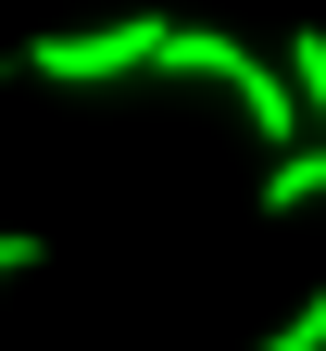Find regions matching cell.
Instances as JSON below:
<instances>
[{
	"instance_id": "obj_7",
	"label": "cell",
	"mask_w": 326,
	"mask_h": 351,
	"mask_svg": "<svg viewBox=\"0 0 326 351\" xmlns=\"http://www.w3.org/2000/svg\"><path fill=\"white\" fill-rule=\"evenodd\" d=\"M0 75H25V51H0Z\"/></svg>"
},
{
	"instance_id": "obj_6",
	"label": "cell",
	"mask_w": 326,
	"mask_h": 351,
	"mask_svg": "<svg viewBox=\"0 0 326 351\" xmlns=\"http://www.w3.org/2000/svg\"><path fill=\"white\" fill-rule=\"evenodd\" d=\"M38 263H51V251H38V226H0V289H13V276H38Z\"/></svg>"
},
{
	"instance_id": "obj_4",
	"label": "cell",
	"mask_w": 326,
	"mask_h": 351,
	"mask_svg": "<svg viewBox=\"0 0 326 351\" xmlns=\"http://www.w3.org/2000/svg\"><path fill=\"white\" fill-rule=\"evenodd\" d=\"M251 351H326V289H301V301H289V326L251 339Z\"/></svg>"
},
{
	"instance_id": "obj_5",
	"label": "cell",
	"mask_w": 326,
	"mask_h": 351,
	"mask_svg": "<svg viewBox=\"0 0 326 351\" xmlns=\"http://www.w3.org/2000/svg\"><path fill=\"white\" fill-rule=\"evenodd\" d=\"M289 88H301V113H326V25L289 38Z\"/></svg>"
},
{
	"instance_id": "obj_3",
	"label": "cell",
	"mask_w": 326,
	"mask_h": 351,
	"mask_svg": "<svg viewBox=\"0 0 326 351\" xmlns=\"http://www.w3.org/2000/svg\"><path fill=\"white\" fill-rule=\"evenodd\" d=\"M251 201H264V213H314V201H326V138H314V151L289 138V151L264 163V189H251Z\"/></svg>"
},
{
	"instance_id": "obj_1",
	"label": "cell",
	"mask_w": 326,
	"mask_h": 351,
	"mask_svg": "<svg viewBox=\"0 0 326 351\" xmlns=\"http://www.w3.org/2000/svg\"><path fill=\"white\" fill-rule=\"evenodd\" d=\"M151 75H213L264 151L301 138V88H289V63H264V51H239V38H213V25H163V63H151Z\"/></svg>"
},
{
	"instance_id": "obj_2",
	"label": "cell",
	"mask_w": 326,
	"mask_h": 351,
	"mask_svg": "<svg viewBox=\"0 0 326 351\" xmlns=\"http://www.w3.org/2000/svg\"><path fill=\"white\" fill-rule=\"evenodd\" d=\"M163 63V13H126V25H51L25 38V75L51 88H113V75H151Z\"/></svg>"
}]
</instances>
